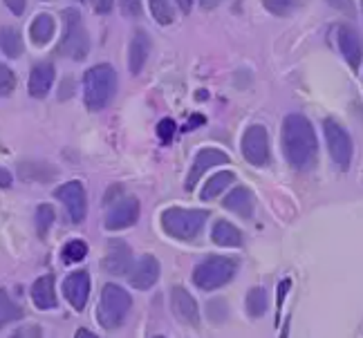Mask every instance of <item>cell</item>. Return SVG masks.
<instances>
[{"label": "cell", "instance_id": "obj_1", "mask_svg": "<svg viewBox=\"0 0 363 338\" xmlns=\"http://www.w3.org/2000/svg\"><path fill=\"white\" fill-rule=\"evenodd\" d=\"M281 144L285 159L296 171H310L318 157V142L310 119L303 115H287L283 121Z\"/></svg>", "mask_w": 363, "mask_h": 338}, {"label": "cell", "instance_id": "obj_2", "mask_svg": "<svg viewBox=\"0 0 363 338\" xmlns=\"http://www.w3.org/2000/svg\"><path fill=\"white\" fill-rule=\"evenodd\" d=\"M117 92V72L113 65L99 63L83 74V101L88 110H104Z\"/></svg>", "mask_w": 363, "mask_h": 338}, {"label": "cell", "instance_id": "obj_3", "mask_svg": "<svg viewBox=\"0 0 363 338\" xmlns=\"http://www.w3.org/2000/svg\"><path fill=\"white\" fill-rule=\"evenodd\" d=\"M130 307H133V298L128 295V291L121 289L115 283H110L101 291L99 307H96V320H99V325L108 332L119 329L125 322Z\"/></svg>", "mask_w": 363, "mask_h": 338}, {"label": "cell", "instance_id": "obj_4", "mask_svg": "<svg viewBox=\"0 0 363 338\" xmlns=\"http://www.w3.org/2000/svg\"><path fill=\"white\" fill-rule=\"evenodd\" d=\"M208 220V213L206 210H198V208H166L162 213V229L169 233L171 237H175V240H195L204 224Z\"/></svg>", "mask_w": 363, "mask_h": 338}, {"label": "cell", "instance_id": "obj_5", "mask_svg": "<svg viewBox=\"0 0 363 338\" xmlns=\"http://www.w3.org/2000/svg\"><path fill=\"white\" fill-rule=\"evenodd\" d=\"M235 271H238V260L227 256H211L193 269V283L204 291H213L229 285Z\"/></svg>", "mask_w": 363, "mask_h": 338}, {"label": "cell", "instance_id": "obj_6", "mask_svg": "<svg viewBox=\"0 0 363 338\" xmlns=\"http://www.w3.org/2000/svg\"><path fill=\"white\" fill-rule=\"evenodd\" d=\"M63 18V38L59 43V54L72 61H83L90 52V38L86 27H83L81 13L77 9H65Z\"/></svg>", "mask_w": 363, "mask_h": 338}, {"label": "cell", "instance_id": "obj_7", "mask_svg": "<svg viewBox=\"0 0 363 338\" xmlns=\"http://www.w3.org/2000/svg\"><path fill=\"white\" fill-rule=\"evenodd\" d=\"M323 133H325V142H328V150L330 157L334 159L341 171H347L352 162V139L347 135V130L339 121L334 119H325L323 121Z\"/></svg>", "mask_w": 363, "mask_h": 338}, {"label": "cell", "instance_id": "obj_8", "mask_svg": "<svg viewBox=\"0 0 363 338\" xmlns=\"http://www.w3.org/2000/svg\"><path fill=\"white\" fill-rule=\"evenodd\" d=\"M242 157L254 166L269 164V135H267V128H264V125H249L245 130Z\"/></svg>", "mask_w": 363, "mask_h": 338}, {"label": "cell", "instance_id": "obj_9", "mask_svg": "<svg viewBox=\"0 0 363 338\" xmlns=\"http://www.w3.org/2000/svg\"><path fill=\"white\" fill-rule=\"evenodd\" d=\"M54 195H57V200L63 202L72 224H81L86 220L88 197H86V188H83L81 181H67V184H61L57 191H54Z\"/></svg>", "mask_w": 363, "mask_h": 338}, {"label": "cell", "instance_id": "obj_10", "mask_svg": "<svg viewBox=\"0 0 363 338\" xmlns=\"http://www.w3.org/2000/svg\"><path fill=\"white\" fill-rule=\"evenodd\" d=\"M139 220V200L137 197H119L117 202L110 204L106 213V229L121 231L128 229Z\"/></svg>", "mask_w": 363, "mask_h": 338}, {"label": "cell", "instance_id": "obj_11", "mask_svg": "<svg viewBox=\"0 0 363 338\" xmlns=\"http://www.w3.org/2000/svg\"><path fill=\"white\" fill-rule=\"evenodd\" d=\"M160 260L155 256H142L128 271L130 285L139 291H146L160 280Z\"/></svg>", "mask_w": 363, "mask_h": 338}, {"label": "cell", "instance_id": "obj_12", "mask_svg": "<svg viewBox=\"0 0 363 338\" xmlns=\"http://www.w3.org/2000/svg\"><path fill=\"white\" fill-rule=\"evenodd\" d=\"M222 164H229V154L227 152H222L218 148H204V150H200L198 157H195V162H193V166H191V171H189V177L184 181L186 191L195 188V184H198L200 177L208 171V168L222 166Z\"/></svg>", "mask_w": 363, "mask_h": 338}, {"label": "cell", "instance_id": "obj_13", "mask_svg": "<svg viewBox=\"0 0 363 338\" xmlns=\"http://www.w3.org/2000/svg\"><path fill=\"white\" fill-rule=\"evenodd\" d=\"M63 293H65V300L72 305L77 312L86 309L88 298H90V274L88 271L69 274L63 283Z\"/></svg>", "mask_w": 363, "mask_h": 338}, {"label": "cell", "instance_id": "obj_14", "mask_svg": "<svg viewBox=\"0 0 363 338\" xmlns=\"http://www.w3.org/2000/svg\"><path fill=\"white\" fill-rule=\"evenodd\" d=\"M171 307H173V314L182 322H186V325H191V327L200 325V307H198L195 298L184 287H173V291H171Z\"/></svg>", "mask_w": 363, "mask_h": 338}, {"label": "cell", "instance_id": "obj_15", "mask_svg": "<svg viewBox=\"0 0 363 338\" xmlns=\"http://www.w3.org/2000/svg\"><path fill=\"white\" fill-rule=\"evenodd\" d=\"M337 40H339V50L345 56L347 65H350L352 69H359L361 59H363V43H361L359 32L350 25H341L339 32H337Z\"/></svg>", "mask_w": 363, "mask_h": 338}, {"label": "cell", "instance_id": "obj_16", "mask_svg": "<svg viewBox=\"0 0 363 338\" xmlns=\"http://www.w3.org/2000/svg\"><path fill=\"white\" fill-rule=\"evenodd\" d=\"M54 79H57V69L50 61H40L32 67L30 72V83H27V90L34 98H43L54 86Z\"/></svg>", "mask_w": 363, "mask_h": 338}, {"label": "cell", "instance_id": "obj_17", "mask_svg": "<svg viewBox=\"0 0 363 338\" xmlns=\"http://www.w3.org/2000/svg\"><path fill=\"white\" fill-rule=\"evenodd\" d=\"M104 266L108 274L113 276H121V274H128L130 266H133V253L130 247L121 242V240H113L108 247V256L104 260Z\"/></svg>", "mask_w": 363, "mask_h": 338}, {"label": "cell", "instance_id": "obj_18", "mask_svg": "<svg viewBox=\"0 0 363 338\" xmlns=\"http://www.w3.org/2000/svg\"><path fill=\"white\" fill-rule=\"evenodd\" d=\"M150 54V36L144 30H137L133 34L130 47H128V67L133 74H139L146 65V59Z\"/></svg>", "mask_w": 363, "mask_h": 338}, {"label": "cell", "instance_id": "obj_19", "mask_svg": "<svg viewBox=\"0 0 363 338\" xmlns=\"http://www.w3.org/2000/svg\"><path fill=\"white\" fill-rule=\"evenodd\" d=\"M32 300L40 312H48V309H54L59 305L57 289H54V276H40L36 280L32 285Z\"/></svg>", "mask_w": 363, "mask_h": 338}, {"label": "cell", "instance_id": "obj_20", "mask_svg": "<svg viewBox=\"0 0 363 338\" xmlns=\"http://www.w3.org/2000/svg\"><path fill=\"white\" fill-rule=\"evenodd\" d=\"M225 208L233 210V213H238L240 218H251V215H254V195H251V191L247 186L233 188L227 195Z\"/></svg>", "mask_w": 363, "mask_h": 338}, {"label": "cell", "instance_id": "obj_21", "mask_svg": "<svg viewBox=\"0 0 363 338\" xmlns=\"http://www.w3.org/2000/svg\"><path fill=\"white\" fill-rule=\"evenodd\" d=\"M54 32H57V23L50 13H38L30 25V38L34 45H48L54 38Z\"/></svg>", "mask_w": 363, "mask_h": 338}, {"label": "cell", "instance_id": "obj_22", "mask_svg": "<svg viewBox=\"0 0 363 338\" xmlns=\"http://www.w3.org/2000/svg\"><path fill=\"white\" fill-rule=\"evenodd\" d=\"M211 237H213V242L220 247H240L242 244V233L227 220H218L213 224Z\"/></svg>", "mask_w": 363, "mask_h": 338}, {"label": "cell", "instance_id": "obj_23", "mask_svg": "<svg viewBox=\"0 0 363 338\" xmlns=\"http://www.w3.org/2000/svg\"><path fill=\"white\" fill-rule=\"evenodd\" d=\"M0 50H3V54L7 56V59H18V56L23 54V50H25L23 36L16 27L7 25L0 30Z\"/></svg>", "mask_w": 363, "mask_h": 338}, {"label": "cell", "instance_id": "obj_24", "mask_svg": "<svg viewBox=\"0 0 363 338\" xmlns=\"http://www.w3.org/2000/svg\"><path fill=\"white\" fill-rule=\"evenodd\" d=\"M233 179H235V175L231 173V171H220V173H216L211 179L206 181V186L202 188V193H200V197L204 202H208V200H216V197L225 191V188H229L231 184H233Z\"/></svg>", "mask_w": 363, "mask_h": 338}, {"label": "cell", "instance_id": "obj_25", "mask_svg": "<svg viewBox=\"0 0 363 338\" xmlns=\"http://www.w3.org/2000/svg\"><path fill=\"white\" fill-rule=\"evenodd\" d=\"M21 318H23V309L9 298V293L5 289H0V329Z\"/></svg>", "mask_w": 363, "mask_h": 338}, {"label": "cell", "instance_id": "obj_26", "mask_svg": "<svg viewBox=\"0 0 363 338\" xmlns=\"http://www.w3.org/2000/svg\"><path fill=\"white\" fill-rule=\"evenodd\" d=\"M247 312L249 316H262L264 312H267V291H264L262 287H254L249 293H247Z\"/></svg>", "mask_w": 363, "mask_h": 338}, {"label": "cell", "instance_id": "obj_27", "mask_svg": "<svg viewBox=\"0 0 363 338\" xmlns=\"http://www.w3.org/2000/svg\"><path fill=\"white\" fill-rule=\"evenodd\" d=\"M150 13L160 25H171L175 21V9L169 0H148Z\"/></svg>", "mask_w": 363, "mask_h": 338}, {"label": "cell", "instance_id": "obj_28", "mask_svg": "<svg viewBox=\"0 0 363 338\" xmlns=\"http://www.w3.org/2000/svg\"><path fill=\"white\" fill-rule=\"evenodd\" d=\"M86 256H88V244L83 242V240H69V242L61 249V258H63L65 264L81 262Z\"/></svg>", "mask_w": 363, "mask_h": 338}, {"label": "cell", "instance_id": "obj_29", "mask_svg": "<svg viewBox=\"0 0 363 338\" xmlns=\"http://www.w3.org/2000/svg\"><path fill=\"white\" fill-rule=\"evenodd\" d=\"M52 224H54V208L50 204H40L36 208V231H38V235L40 237L48 235Z\"/></svg>", "mask_w": 363, "mask_h": 338}, {"label": "cell", "instance_id": "obj_30", "mask_svg": "<svg viewBox=\"0 0 363 338\" xmlns=\"http://www.w3.org/2000/svg\"><path fill=\"white\" fill-rule=\"evenodd\" d=\"M262 3L272 13H276V16H287V13L296 9L298 0H262Z\"/></svg>", "mask_w": 363, "mask_h": 338}, {"label": "cell", "instance_id": "obj_31", "mask_svg": "<svg viewBox=\"0 0 363 338\" xmlns=\"http://www.w3.org/2000/svg\"><path fill=\"white\" fill-rule=\"evenodd\" d=\"M16 90V74L7 65H0V96H9Z\"/></svg>", "mask_w": 363, "mask_h": 338}, {"label": "cell", "instance_id": "obj_32", "mask_svg": "<svg viewBox=\"0 0 363 338\" xmlns=\"http://www.w3.org/2000/svg\"><path fill=\"white\" fill-rule=\"evenodd\" d=\"M175 133H177V125H175V121L173 119H162L160 123H157V135H160V139L164 144H169L171 139L175 137Z\"/></svg>", "mask_w": 363, "mask_h": 338}, {"label": "cell", "instance_id": "obj_33", "mask_svg": "<svg viewBox=\"0 0 363 338\" xmlns=\"http://www.w3.org/2000/svg\"><path fill=\"white\" fill-rule=\"evenodd\" d=\"M119 3L125 16H139L142 13V0H119Z\"/></svg>", "mask_w": 363, "mask_h": 338}, {"label": "cell", "instance_id": "obj_34", "mask_svg": "<svg viewBox=\"0 0 363 338\" xmlns=\"http://www.w3.org/2000/svg\"><path fill=\"white\" fill-rule=\"evenodd\" d=\"M328 3H330L334 9H339V11L347 13V16H354V3H352V0H328Z\"/></svg>", "mask_w": 363, "mask_h": 338}, {"label": "cell", "instance_id": "obj_35", "mask_svg": "<svg viewBox=\"0 0 363 338\" xmlns=\"http://www.w3.org/2000/svg\"><path fill=\"white\" fill-rule=\"evenodd\" d=\"M5 5L13 16H23V11L27 7V0H5Z\"/></svg>", "mask_w": 363, "mask_h": 338}, {"label": "cell", "instance_id": "obj_36", "mask_svg": "<svg viewBox=\"0 0 363 338\" xmlns=\"http://www.w3.org/2000/svg\"><path fill=\"white\" fill-rule=\"evenodd\" d=\"M115 0H94V11L96 13H110L113 11Z\"/></svg>", "mask_w": 363, "mask_h": 338}, {"label": "cell", "instance_id": "obj_37", "mask_svg": "<svg viewBox=\"0 0 363 338\" xmlns=\"http://www.w3.org/2000/svg\"><path fill=\"white\" fill-rule=\"evenodd\" d=\"M38 327H25V329H18L11 338H38Z\"/></svg>", "mask_w": 363, "mask_h": 338}, {"label": "cell", "instance_id": "obj_38", "mask_svg": "<svg viewBox=\"0 0 363 338\" xmlns=\"http://www.w3.org/2000/svg\"><path fill=\"white\" fill-rule=\"evenodd\" d=\"M11 186V173L7 168H0V188H9Z\"/></svg>", "mask_w": 363, "mask_h": 338}, {"label": "cell", "instance_id": "obj_39", "mask_svg": "<svg viewBox=\"0 0 363 338\" xmlns=\"http://www.w3.org/2000/svg\"><path fill=\"white\" fill-rule=\"evenodd\" d=\"M202 123H204V117H202V115H193V117L189 119V123H186V130L198 128V125H202Z\"/></svg>", "mask_w": 363, "mask_h": 338}, {"label": "cell", "instance_id": "obj_40", "mask_svg": "<svg viewBox=\"0 0 363 338\" xmlns=\"http://www.w3.org/2000/svg\"><path fill=\"white\" fill-rule=\"evenodd\" d=\"M74 338H96L90 329H86V327H81L77 334H74Z\"/></svg>", "mask_w": 363, "mask_h": 338}, {"label": "cell", "instance_id": "obj_41", "mask_svg": "<svg viewBox=\"0 0 363 338\" xmlns=\"http://www.w3.org/2000/svg\"><path fill=\"white\" fill-rule=\"evenodd\" d=\"M200 5H202V9H213L220 5V0H200Z\"/></svg>", "mask_w": 363, "mask_h": 338}, {"label": "cell", "instance_id": "obj_42", "mask_svg": "<svg viewBox=\"0 0 363 338\" xmlns=\"http://www.w3.org/2000/svg\"><path fill=\"white\" fill-rule=\"evenodd\" d=\"M177 5L182 7V11H191V7H193V0H177Z\"/></svg>", "mask_w": 363, "mask_h": 338}, {"label": "cell", "instance_id": "obj_43", "mask_svg": "<svg viewBox=\"0 0 363 338\" xmlns=\"http://www.w3.org/2000/svg\"><path fill=\"white\" fill-rule=\"evenodd\" d=\"M152 338H164V336H152Z\"/></svg>", "mask_w": 363, "mask_h": 338}, {"label": "cell", "instance_id": "obj_44", "mask_svg": "<svg viewBox=\"0 0 363 338\" xmlns=\"http://www.w3.org/2000/svg\"><path fill=\"white\" fill-rule=\"evenodd\" d=\"M361 7H363V0H361Z\"/></svg>", "mask_w": 363, "mask_h": 338}]
</instances>
